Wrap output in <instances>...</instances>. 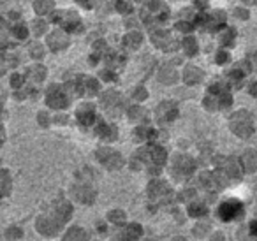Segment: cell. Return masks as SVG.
<instances>
[{
	"instance_id": "30bf717a",
	"label": "cell",
	"mask_w": 257,
	"mask_h": 241,
	"mask_svg": "<svg viewBox=\"0 0 257 241\" xmlns=\"http://www.w3.org/2000/svg\"><path fill=\"white\" fill-rule=\"evenodd\" d=\"M97 134L102 137V139H108V141H111V139H115V137H117V128H115V127H111V125H106V123H102V125H99V128H97Z\"/></svg>"
},
{
	"instance_id": "e0dca14e",
	"label": "cell",
	"mask_w": 257,
	"mask_h": 241,
	"mask_svg": "<svg viewBox=\"0 0 257 241\" xmlns=\"http://www.w3.org/2000/svg\"><path fill=\"white\" fill-rule=\"evenodd\" d=\"M176 28L182 32H191L192 28H194V25L189 23V21H180V23H176Z\"/></svg>"
},
{
	"instance_id": "cb8c5ba5",
	"label": "cell",
	"mask_w": 257,
	"mask_h": 241,
	"mask_svg": "<svg viewBox=\"0 0 257 241\" xmlns=\"http://www.w3.org/2000/svg\"><path fill=\"white\" fill-rule=\"evenodd\" d=\"M252 59H254V63H256V67H257V53L252 55Z\"/></svg>"
},
{
	"instance_id": "2e32d148",
	"label": "cell",
	"mask_w": 257,
	"mask_h": 241,
	"mask_svg": "<svg viewBox=\"0 0 257 241\" xmlns=\"http://www.w3.org/2000/svg\"><path fill=\"white\" fill-rule=\"evenodd\" d=\"M35 7H37V11L39 12H46L53 7V2H51V0H41V2H37Z\"/></svg>"
},
{
	"instance_id": "5b68a950",
	"label": "cell",
	"mask_w": 257,
	"mask_h": 241,
	"mask_svg": "<svg viewBox=\"0 0 257 241\" xmlns=\"http://www.w3.org/2000/svg\"><path fill=\"white\" fill-rule=\"evenodd\" d=\"M240 211H242V206L234 201L224 202L222 206L218 208V215H220L222 220H233V218H236L240 215Z\"/></svg>"
},
{
	"instance_id": "5bb4252c",
	"label": "cell",
	"mask_w": 257,
	"mask_h": 241,
	"mask_svg": "<svg viewBox=\"0 0 257 241\" xmlns=\"http://www.w3.org/2000/svg\"><path fill=\"white\" fill-rule=\"evenodd\" d=\"M243 164L247 166V169H254L257 164V155L254 152H247L245 155H243Z\"/></svg>"
},
{
	"instance_id": "8992f818",
	"label": "cell",
	"mask_w": 257,
	"mask_h": 241,
	"mask_svg": "<svg viewBox=\"0 0 257 241\" xmlns=\"http://www.w3.org/2000/svg\"><path fill=\"white\" fill-rule=\"evenodd\" d=\"M157 117L162 121H171L173 118H176V108L171 102H162V104L157 108Z\"/></svg>"
},
{
	"instance_id": "44dd1931",
	"label": "cell",
	"mask_w": 257,
	"mask_h": 241,
	"mask_svg": "<svg viewBox=\"0 0 257 241\" xmlns=\"http://www.w3.org/2000/svg\"><path fill=\"white\" fill-rule=\"evenodd\" d=\"M78 4H81V5H85V7H90V4H92V0H76Z\"/></svg>"
},
{
	"instance_id": "d4e9b609",
	"label": "cell",
	"mask_w": 257,
	"mask_h": 241,
	"mask_svg": "<svg viewBox=\"0 0 257 241\" xmlns=\"http://www.w3.org/2000/svg\"><path fill=\"white\" fill-rule=\"evenodd\" d=\"M136 2H143V0H136Z\"/></svg>"
},
{
	"instance_id": "ac0fdd59",
	"label": "cell",
	"mask_w": 257,
	"mask_h": 241,
	"mask_svg": "<svg viewBox=\"0 0 257 241\" xmlns=\"http://www.w3.org/2000/svg\"><path fill=\"white\" fill-rule=\"evenodd\" d=\"M233 37H234V30H227V34L224 35L222 43H224V44H229V43H233Z\"/></svg>"
},
{
	"instance_id": "277c9868",
	"label": "cell",
	"mask_w": 257,
	"mask_h": 241,
	"mask_svg": "<svg viewBox=\"0 0 257 241\" xmlns=\"http://www.w3.org/2000/svg\"><path fill=\"white\" fill-rule=\"evenodd\" d=\"M152 41L157 48H162V50H171L173 46H176V43L173 41V37L169 35V32L166 30H157L152 34Z\"/></svg>"
},
{
	"instance_id": "484cf974",
	"label": "cell",
	"mask_w": 257,
	"mask_h": 241,
	"mask_svg": "<svg viewBox=\"0 0 257 241\" xmlns=\"http://www.w3.org/2000/svg\"><path fill=\"white\" fill-rule=\"evenodd\" d=\"M256 2H257V0H256Z\"/></svg>"
},
{
	"instance_id": "d6986e66",
	"label": "cell",
	"mask_w": 257,
	"mask_h": 241,
	"mask_svg": "<svg viewBox=\"0 0 257 241\" xmlns=\"http://www.w3.org/2000/svg\"><path fill=\"white\" fill-rule=\"evenodd\" d=\"M236 16H238V18H243V20H247V18H249V11H245V9H242V7H238L236 9Z\"/></svg>"
},
{
	"instance_id": "8fae6325",
	"label": "cell",
	"mask_w": 257,
	"mask_h": 241,
	"mask_svg": "<svg viewBox=\"0 0 257 241\" xmlns=\"http://www.w3.org/2000/svg\"><path fill=\"white\" fill-rule=\"evenodd\" d=\"M160 81L164 83L176 81V72L173 69H169V67H166V69H162V72H160Z\"/></svg>"
},
{
	"instance_id": "4fadbf2b",
	"label": "cell",
	"mask_w": 257,
	"mask_h": 241,
	"mask_svg": "<svg viewBox=\"0 0 257 241\" xmlns=\"http://www.w3.org/2000/svg\"><path fill=\"white\" fill-rule=\"evenodd\" d=\"M183 48H185L187 55H195V51H197V43H195L194 37H187V39L183 41Z\"/></svg>"
},
{
	"instance_id": "ffe728a7",
	"label": "cell",
	"mask_w": 257,
	"mask_h": 241,
	"mask_svg": "<svg viewBox=\"0 0 257 241\" xmlns=\"http://www.w3.org/2000/svg\"><path fill=\"white\" fill-rule=\"evenodd\" d=\"M136 97L137 99H144V97H146V92H144L143 88H137L136 90Z\"/></svg>"
},
{
	"instance_id": "ba28073f",
	"label": "cell",
	"mask_w": 257,
	"mask_h": 241,
	"mask_svg": "<svg viewBox=\"0 0 257 241\" xmlns=\"http://www.w3.org/2000/svg\"><path fill=\"white\" fill-rule=\"evenodd\" d=\"M203 79V72L197 69V67H187L185 69V83L187 85H195Z\"/></svg>"
},
{
	"instance_id": "52a82bcc",
	"label": "cell",
	"mask_w": 257,
	"mask_h": 241,
	"mask_svg": "<svg viewBox=\"0 0 257 241\" xmlns=\"http://www.w3.org/2000/svg\"><path fill=\"white\" fill-rule=\"evenodd\" d=\"M95 115H94V109H92V106H81V109L78 111V120L81 125H90L92 121H94Z\"/></svg>"
},
{
	"instance_id": "7c38bea8",
	"label": "cell",
	"mask_w": 257,
	"mask_h": 241,
	"mask_svg": "<svg viewBox=\"0 0 257 241\" xmlns=\"http://www.w3.org/2000/svg\"><path fill=\"white\" fill-rule=\"evenodd\" d=\"M50 102L55 106V108H62V106H65V97H64L62 92H57V94H51L50 95Z\"/></svg>"
},
{
	"instance_id": "7402d4cb",
	"label": "cell",
	"mask_w": 257,
	"mask_h": 241,
	"mask_svg": "<svg viewBox=\"0 0 257 241\" xmlns=\"http://www.w3.org/2000/svg\"><path fill=\"white\" fill-rule=\"evenodd\" d=\"M250 94H252L254 97H257V83H254V85L250 86Z\"/></svg>"
},
{
	"instance_id": "7a4b0ae2",
	"label": "cell",
	"mask_w": 257,
	"mask_h": 241,
	"mask_svg": "<svg viewBox=\"0 0 257 241\" xmlns=\"http://www.w3.org/2000/svg\"><path fill=\"white\" fill-rule=\"evenodd\" d=\"M139 157H143L144 162H148L150 166H162L166 162V152L160 146L143 148L139 152Z\"/></svg>"
},
{
	"instance_id": "9c48e42d",
	"label": "cell",
	"mask_w": 257,
	"mask_h": 241,
	"mask_svg": "<svg viewBox=\"0 0 257 241\" xmlns=\"http://www.w3.org/2000/svg\"><path fill=\"white\" fill-rule=\"evenodd\" d=\"M141 41H143V37H141L139 32H128V34L124 37V44L127 48H130V50H136V48H139Z\"/></svg>"
},
{
	"instance_id": "9a60e30c",
	"label": "cell",
	"mask_w": 257,
	"mask_h": 241,
	"mask_svg": "<svg viewBox=\"0 0 257 241\" xmlns=\"http://www.w3.org/2000/svg\"><path fill=\"white\" fill-rule=\"evenodd\" d=\"M117 11L122 12V14H128L132 11V5L128 4L127 0H117Z\"/></svg>"
},
{
	"instance_id": "3957f363",
	"label": "cell",
	"mask_w": 257,
	"mask_h": 241,
	"mask_svg": "<svg viewBox=\"0 0 257 241\" xmlns=\"http://www.w3.org/2000/svg\"><path fill=\"white\" fill-rule=\"evenodd\" d=\"M97 157L109 169H118L122 166V155L115 152V150H111V148H101L97 152Z\"/></svg>"
},
{
	"instance_id": "6da1fadb",
	"label": "cell",
	"mask_w": 257,
	"mask_h": 241,
	"mask_svg": "<svg viewBox=\"0 0 257 241\" xmlns=\"http://www.w3.org/2000/svg\"><path fill=\"white\" fill-rule=\"evenodd\" d=\"M231 130L240 137H249L254 132L252 118L245 111H238L231 117Z\"/></svg>"
},
{
	"instance_id": "603a6c76",
	"label": "cell",
	"mask_w": 257,
	"mask_h": 241,
	"mask_svg": "<svg viewBox=\"0 0 257 241\" xmlns=\"http://www.w3.org/2000/svg\"><path fill=\"white\" fill-rule=\"evenodd\" d=\"M217 60H218V62H226V60H227V55L226 53H220L217 57Z\"/></svg>"
}]
</instances>
